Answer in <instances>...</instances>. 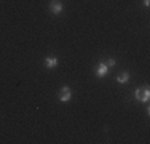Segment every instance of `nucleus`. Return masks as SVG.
<instances>
[{"label": "nucleus", "instance_id": "obj_4", "mask_svg": "<svg viewBox=\"0 0 150 144\" xmlns=\"http://www.w3.org/2000/svg\"><path fill=\"white\" fill-rule=\"evenodd\" d=\"M109 74V66H107L105 63H99L98 67H96V75H98L99 78L105 77V75Z\"/></svg>", "mask_w": 150, "mask_h": 144}, {"label": "nucleus", "instance_id": "obj_7", "mask_svg": "<svg viewBox=\"0 0 150 144\" xmlns=\"http://www.w3.org/2000/svg\"><path fill=\"white\" fill-rule=\"evenodd\" d=\"M105 64H107L109 67H112V66H115V64H117V61L113 59V58H109V59L105 61Z\"/></svg>", "mask_w": 150, "mask_h": 144}, {"label": "nucleus", "instance_id": "obj_6", "mask_svg": "<svg viewBox=\"0 0 150 144\" xmlns=\"http://www.w3.org/2000/svg\"><path fill=\"white\" fill-rule=\"evenodd\" d=\"M117 82H118V83H128V82H129V74H128V72L118 74L117 75Z\"/></svg>", "mask_w": 150, "mask_h": 144}, {"label": "nucleus", "instance_id": "obj_8", "mask_svg": "<svg viewBox=\"0 0 150 144\" xmlns=\"http://www.w3.org/2000/svg\"><path fill=\"white\" fill-rule=\"evenodd\" d=\"M144 5H145V6H149V5H150V0H144Z\"/></svg>", "mask_w": 150, "mask_h": 144}, {"label": "nucleus", "instance_id": "obj_2", "mask_svg": "<svg viewBox=\"0 0 150 144\" xmlns=\"http://www.w3.org/2000/svg\"><path fill=\"white\" fill-rule=\"evenodd\" d=\"M70 98H72V91H70L69 86H62L59 90V101L61 103H69Z\"/></svg>", "mask_w": 150, "mask_h": 144}, {"label": "nucleus", "instance_id": "obj_5", "mask_svg": "<svg viewBox=\"0 0 150 144\" xmlns=\"http://www.w3.org/2000/svg\"><path fill=\"white\" fill-rule=\"evenodd\" d=\"M56 66H58V58H54V56L45 58V67L46 69H54Z\"/></svg>", "mask_w": 150, "mask_h": 144}, {"label": "nucleus", "instance_id": "obj_3", "mask_svg": "<svg viewBox=\"0 0 150 144\" xmlns=\"http://www.w3.org/2000/svg\"><path fill=\"white\" fill-rule=\"evenodd\" d=\"M62 10H64L62 2H59V0H51V3H50V11L53 14H61Z\"/></svg>", "mask_w": 150, "mask_h": 144}, {"label": "nucleus", "instance_id": "obj_1", "mask_svg": "<svg viewBox=\"0 0 150 144\" xmlns=\"http://www.w3.org/2000/svg\"><path fill=\"white\" fill-rule=\"evenodd\" d=\"M134 98L139 101V103H149V99H150V90H149V86L145 85V86H142V88H137L134 91Z\"/></svg>", "mask_w": 150, "mask_h": 144}]
</instances>
